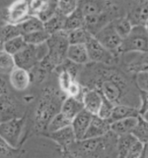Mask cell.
I'll use <instances>...</instances> for the list:
<instances>
[{
	"instance_id": "cell-1",
	"label": "cell",
	"mask_w": 148,
	"mask_h": 158,
	"mask_svg": "<svg viewBox=\"0 0 148 158\" xmlns=\"http://www.w3.org/2000/svg\"><path fill=\"white\" fill-rule=\"evenodd\" d=\"M113 132L95 139L75 140L66 148L75 158H106L114 144L118 143V138Z\"/></svg>"
},
{
	"instance_id": "cell-2",
	"label": "cell",
	"mask_w": 148,
	"mask_h": 158,
	"mask_svg": "<svg viewBox=\"0 0 148 158\" xmlns=\"http://www.w3.org/2000/svg\"><path fill=\"white\" fill-rule=\"evenodd\" d=\"M64 99L56 89L47 88L43 90L35 112V124L38 130L47 129L49 121L60 112Z\"/></svg>"
},
{
	"instance_id": "cell-3",
	"label": "cell",
	"mask_w": 148,
	"mask_h": 158,
	"mask_svg": "<svg viewBox=\"0 0 148 158\" xmlns=\"http://www.w3.org/2000/svg\"><path fill=\"white\" fill-rule=\"evenodd\" d=\"M47 54L43 57L52 65L53 69H56L61 65L66 58L67 50L69 47L68 32L65 31H60L52 35L47 40Z\"/></svg>"
},
{
	"instance_id": "cell-4",
	"label": "cell",
	"mask_w": 148,
	"mask_h": 158,
	"mask_svg": "<svg viewBox=\"0 0 148 158\" xmlns=\"http://www.w3.org/2000/svg\"><path fill=\"white\" fill-rule=\"evenodd\" d=\"M47 43L41 45H32L28 44L23 50L15 54L14 61L16 67L31 71L41 60L47 54Z\"/></svg>"
},
{
	"instance_id": "cell-5",
	"label": "cell",
	"mask_w": 148,
	"mask_h": 158,
	"mask_svg": "<svg viewBox=\"0 0 148 158\" xmlns=\"http://www.w3.org/2000/svg\"><path fill=\"white\" fill-rule=\"evenodd\" d=\"M119 49L124 52H148V32L143 25L133 26Z\"/></svg>"
},
{
	"instance_id": "cell-6",
	"label": "cell",
	"mask_w": 148,
	"mask_h": 158,
	"mask_svg": "<svg viewBox=\"0 0 148 158\" xmlns=\"http://www.w3.org/2000/svg\"><path fill=\"white\" fill-rule=\"evenodd\" d=\"M30 16V0H16L6 8L3 19L7 24L19 25Z\"/></svg>"
},
{
	"instance_id": "cell-7",
	"label": "cell",
	"mask_w": 148,
	"mask_h": 158,
	"mask_svg": "<svg viewBox=\"0 0 148 158\" xmlns=\"http://www.w3.org/2000/svg\"><path fill=\"white\" fill-rule=\"evenodd\" d=\"M24 126V119L15 118L7 122L0 123V137L12 148H16L21 138Z\"/></svg>"
},
{
	"instance_id": "cell-8",
	"label": "cell",
	"mask_w": 148,
	"mask_h": 158,
	"mask_svg": "<svg viewBox=\"0 0 148 158\" xmlns=\"http://www.w3.org/2000/svg\"><path fill=\"white\" fill-rule=\"evenodd\" d=\"M120 79L116 75L110 76L108 79L101 83L100 92L102 95L113 102L114 105L120 104L119 101L123 97V92L124 86L120 85Z\"/></svg>"
},
{
	"instance_id": "cell-9",
	"label": "cell",
	"mask_w": 148,
	"mask_h": 158,
	"mask_svg": "<svg viewBox=\"0 0 148 158\" xmlns=\"http://www.w3.org/2000/svg\"><path fill=\"white\" fill-rule=\"evenodd\" d=\"M94 36L104 47L110 51L119 49L123 43V39L119 35L116 29H114L113 21L110 22L105 27H103Z\"/></svg>"
},
{
	"instance_id": "cell-10",
	"label": "cell",
	"mask_w": 148,
	"mask_h": 158,
	"mask_svg": "<svg viewBox=\"0 0 148 158\" xmlns=\"http://www.w3.org/2000/svg\"><path fill=\"white\" fill-rule=\"evenodd\" d=\"M86 48L88 51V55L90 61L103 63V64H110L113 61V56L110 50L104 47L97 39L92 35L89 40L86 42Z\"/></svg>"
},
{
	"instance_id": "cell-11",
	"label": "cell",
	"mask_w": 148,
	"mask_h": 158,
	"mask_svg": "<svg viewBox=\"0 0 148 158\" xmlns=\"http://www.w3.org/2000/svg\"><path fill=\"white\" fill-rule=\"evenodd\" d=\"M125 60L129 72L140 74L148 72V52H128Z\"/></svg>"
},
{
	"instance_id": "cell-12",
	"label": "cell",
	"mask_w": 148,
	"mask_h": 158,
	"mask_svg": "<svg viewBox=\"0 0 148 158\" xmlns=\"http://www.w3.org/2000/svg\"><path fill=\"white\" fill-rule=\"evenodd\" d=\"M110 132H111V122L109 120L100 118L98 115H93L84 139L100 138L106 135Z\"/></svg>"
},
{
	"instance_id": "cell-13",
	"label": "cell",
	"mask_w": 148,
	"mask_h": 158,
	"mask_svg": "<svg viewBox=\"0 0 148 158\" xmlns=\"http://www.w3.org/2000/svg\"><path fill=\"white\" fill-rule=\"evenodd\" d=\"M82 101L86 111L91 113L92 115H98L103 102V95L99 90L88 89L82 94Z\"/></svg>"
},
{
	"instance_id": "cell-14",
	"label": "cell",
	"mask_w": 148,
	"mask_h": 158,
	"mask_svg": "<svg viewBox=\"0 0 148 158\" xmlns=\"http://www.w3.org/2000/svg\"><path fill=\"white\" fill-rule=\"evenodd\" d=\"M133 26L143 25L148 19V1L147 0H133L132 7L128 18Z\"/></svg>"
},
{
	"instance_id": "cell-15",
	"label": "cell",
	"mask_w": 148,
	"mask_h": 158,
	"mask_svg": "<svg viewBox=\"0 0 148 158\" xmlns=\"http://www.w3.org/2000/svg\"><path fill=\"white\" fill-rule=\"evenodd\" d=\"M93 115L85 109L81 111L77 116H76L72 122H71V127L73 129V132L75 135L76 140L84 139V137L86 135L87 130L89 128V125L91 123Z\"/></svg>"
},
{
	"instance_id": "cell-16",
	"label": "cell",
	"mask_w": 148,
	"mask_h": 158,
	"mask_svg": "<svg viewBox=\"0 0 148 158\" xmlns=\"http://www.w3.org/2000/svg\"><path fill=\"white\" fill-rule=\"evenodd\" d=\"M9 81L11 85L13 86V89L19 91H23L27 89V88L31 84L32 79H31V74L29 71L25 69H22L19 67H16L12 73H11Z\"/></svg>"
},
{
	"instance_id": "cell-17",
	"label": "cell",
	"mask_w": 148,
	"mask_h": 158,
	"mask_svg": "<svg viewBox=\"0 0 148 158\" xmlns=\"http://www.w3.org/2000/svg\"><path fill=\"white\" fill-rule=\"evenodd\" d=\"M17 106L14 100L7 94L0 95V123L18 118Z\"/></svg>"
},
{
	"instance_id": "cell-18",
	"label": "cell",
	"mask_w": 148,
	"mask_h": 158,
	"mask_svg": "<svg viewBox=\"0 0 148 158\" xmlns=\"http://www.w3.org/2000/svg\"><path fill=\"white\" fill-rule=\"evenodd\" d=\"M84 110V104L81 98H76L72 96H67L63 100L60 112L63 113L65 116L71 121L78 115V114Z\"/></svg>"
},
{
	"instance_id": "cell-19",
	"label": "cell",
	"mask_w": 148,
	"mask_h": 158,
	"mask_svg": "<svg viewBox=\"0 0 148 158\" xmlns=\"http://www.w3.org/2000/svg\"><path fill=\"white\" fill-rule=\"evenodd\" d=\"M47 137L51 138L63 148H67L70 144H72L76 140L73 129L71 126L65 127L61 130L56 131V132L47 133Z\"/></svg>"
},
{
	"instance_id": "cell-20",
	"label": "cell",
	"mask_w": 148,
	"mask_h": 158,
	"mask_svg": "<svg viewBox=\"0 0 148 158\" xmlns=\"http://www.w3.org/2000/svg\"><path fill=\"white\" fill-rule=\"evenodd\" d=\"M66 58L69 61L78 65H84L90 61L85 44H70L67 50Z\"/></svg>"
},
{
	"instance_id": "cell-21",
	"label": "cell",
	"mask_w": 148,
	"mask_h": 158,
	"mask_svg": "<svg viewBox=\"0 0 148 158\" xmlns=\"http://www.w3.org/2000/svg\"><path fill=\"white\" fill-rule=\"evenodd\" d=\"M84 27H85V17L82 10L78 6L72 13L66 16L64 22L63 31L68 32L80 28H84Z\"/></svg>"
},
{
	"instance_id": "cell-22",
	"label": "cell",
	"mask_w": 148,
	"mask_h": 158,
	"mask_svg": "<svg viewBox=\"0 0 148 158\" xmlns=\"http://www.w3.org/2000/svg\"><path fill=\"white\" fill-rule=\"evenodd\" d=\"M107 0H82V2L78 4V6L86 16L98 15L105 12L107 9Z\"/></svg>"
},
{
	"instance_id": "cell-23",
	"label": "cell",
	"mask_w": 148,
	"mask_h": 158,
	"mask_svg": "<svg viewBox=\"0 0 148 158\" xmlns=\"http://www.w3.org/2000/svg\"><path fill=\"white\" fill-rule=\"evenodd\" d=\"M139 116V110L134 107H131L125 104H117L114 105L111 118L109 121L113 123L118 120L128 119V118H137Z\"/></svg>"
},
{
	"instance_id": "cell-24",
	"label": "cell",
	"mask_w": 148,
	"mask_h": 158,
	"mask_svg": "<svg viewBox=\"0 0 148 158\" xmlns=\"http://www.w3.org/2000/svg\"><path fill=\"white\" fill-rule=\"evenodd\" d=\"M136 123H137V118H128V119L118 120V121L111 123V131L114 135H117L118 137H120V135L127 134H131Z\"/></svg>"
},
{
	"instance_id": "cell-25",
	"label": "cell",
	"mask_w": 148,
	"mask_h": 158,
	"mask_svg": "<svg viewBox=\"0 0 148 158\" xmlns=\"http://www.w3.org/2000/svg\"><path fill=\"white\" fill-rule=\"evenodd\" d=\"M16 68L14 57L11 54L0 50V78L5 80L9 78L12 71Z\"/></svg>"
},
{
	"instance_id": "cell-26",
	"label": "cell",
	"mask_w": 148,
	"mask_h": 158,
	"mask_svg": "<svg viewBox=\"0 0 148 158\" xmlns=\"http://www.w3.org/2000/svg\"><path fill=\"white\" fill-rule=\"evenodd\" d=\"M66 16L61 14L57 10V12L56 15L52 17L49 20L43 23V29L47 32H48L49 35H53L56 32H58L60 31H63V27H64V22Z\"/></svg>"
},
{
	"instance_id": "cell-27",
	"label": "cell",
	"mask_w": 148,
	"mask_h": 158,
	"mask_svg": "<svg viewBox=\"0 0 148 158\" xmlns=\"http://www.w3.org/2000/svg\"><path fill=\"white\" fill-rule=\"evenodd\" d=\"M19 27L22 31V35L45 30L43 29V22L37 16H30L23 23L19 24Z\"/></svg>"
},
{
	"instance_id": "cell-28",
	"label": "cell",
	"mask_w": 148,
	"mask_h": 158,
	"mask_svg": "<svg viewBox=\"0 0 148 158\" xmlns=\"http://www.w3.org/2000/svg\"><path fill=\"white\" fill-rule=\"evenodd\" d=\"M27 45L28 44H27V42L25 41L24 36L19 35L17 37H14V39L5 42L3 44L2 50L11 54L12 56H14L15 54H17L21 50H23Z\"/></svg>"
},
{
	"instance_id": "cell-29",
	"label": "cell",
	"mask_w": 148,
	"mask_h": 158,
	"mask_svg": "<svg viewBox=\"0 0 148 158\" xmlns=\"http://www.w3.org/2000/svg\"><path fill=\"white\" fill-rule=\"evenodd\" d=\"M131 135H133L144 144L148 143V122L142 116L139 115L137 117V123L131 132Z\"/></svg>"
},
{
	"instance_id": "cell-30",
	"label": "cell",
	"mask_w": 148,
	"mask_h": 158,
	"mask_svg": "<svg viewBox=\"0 0 148 158\" xmlns=\"http://www.w3.org/2000/svg\"><path fill=\"white\" fill-rule=\"evenodd\" d=\"M71 122L72 121H71L70 119H68L63 113L59 112L51 120V121H49L47 127V133L56 132V131H59L65 127L71 126Z\"/></svg>"
},
{
	"instance_id": "cell-31",
	"label": "cell",
	"mask_w": 148,
	"mask_h": 158,
	"mask_svg": "<svg viewBox=\"0 0 148 158\" xmlns=\"http://www.w3.org/2000/svg\"><path fill=\"white\" fill-rule=\"evenodd\" d=\"M92 35L85 28H80L77 30L68 31V41L69 44H86Z\"/></svg>"
},
{
	"instance_id": "cell-32",
	"label": "cell",
	"mask_w": 148,
	"mask_h": 158,
	"mask_svg": "<svg viewBox=\"0 0 148 158\" xmlns=\"http://www.w3.org/2000/svg\"><path fill=\"white\" fill-rule=\"evenodd\" d=\"M19 35H22V31L19 25L7 24L3 26L2 28H0V41H1L2 45L6 41L14 39V37H17Z\"/></svg>"
},
{
	"instance_id": "cell-33",
	"label": "cell",
	"mask_w": 148,
	"mask_h": 158,
	"mask_svg": "<svg viewBox=\"0 0 148 158\" xmlns=\"http://www.w3.org/2000/svg\"><path fill=\"white\" fill-rule=\"evenodd\" d=\"M136 139H137L131 134H127V135H120V137H118L117 150L119 152V155L124 156L127 154V152L131 148V145L135 143Z\"/></svg>"
},
{
	"instance_id": "cell-34",
	"label": "cell",
	"mask_w": 148,
	"mask_h": 158,
	"mask_svg": "<svg viewBox=\"0 0 148 158\" xmlns=\"http://www.w3.org/2000/svg\"><path fill=\"white\" fill-rule=\"evenodd\" d=\"M24 40L27 42V44H32V45H41L46 43L47 40L49 39L51 35L47 32L45 30L31 32L28 35H24Z\"/></svg>"
},
{
	"instance_id": "cell-35",
	"label": "cell",
	"mask_w": 148,
	"mask_h": 158,
	"mask_svg": "<svg viewBox=\"0 0 148 158\" xmlns=\"http://www.w3.org/2000/svg\"><path fill=\"white\" fill-rule=\"evenodd\" d=\"M113 24L114 29H116L119 35L124 40L129 34L131 30L133 28V25L131 24V22L128 18H119L113 21Z\"/></svg>"
},
{
	"instance_id": "cell-36",
	"label": "cell",
	"mask_w": 148,
	"mask_h": 158,
	"mask_svg": "<svg viewBox=\"0 0 148 158\" xmlns=\"http://www.w3.org/2000/svg\"><path fill=\"white\" fill-rule=\"evenodd\" d=\"M78 0H58L57 10L60 13L67 16L78 7Z\"/></svg>"
},
{
	"instance_id": "cell-37",
	"label": "cell",
	"mask_w": 148,
	"mask_h": 158,
	"mask_svg": "<svg viewBox=\"0 0 148 158\" xmlns=\"http://www.w3.org/2000/svg\"><path fill=\"white\" fill-rule=\"evenodd\" d=\"M73 78L72 76H71L66 70L61 68V71L59 72V75H58V84H59V88L61 89L64 94H66L70 85L72 84L73 81Z\"/></svg>"
},
{
	"instance_id": "cell-38",
	"label": "cell",
	"mask_w": 148,
	"mask_h": 158,
	"mask_svg": "<svg viewBox=\"0 0 148 158\" xmlns=\"http://www.w3.org/2000/svg\"><path fill=\"white\" fill-rule=\"evenodd\" d=\"M114 107V104L113 102H111L110 100H108L107 98L103 96V102L100 110H99L98 116L102 118V119H106V120H110L113 112V109Z\"/></svg>"
},
{
	"instance_id": "cell-39",
	"label": "cell",
	"mask_w": 148,
	"mask_h": 158,
	"mask_svg": "<svg viewBox=\"0 0 148 158\" xmlns=\"http://www.w3.org/2000/svg\"><path fill=\"white\" fill-rule=\"evenodd\" d=\"M144 148H145V144L143 143H141L140 140L136 139L135 143L131 145V148L128 149L127 154H125L123 157H125V158H138L142 154V152H143Z\"/></svg>"
},
{
	"instance_id": "cell-40",
	"label": "cell",
	"mask_w": 148,
	"mask_h": 158,
	"mask_svg": "<svg viewBox=\"0 0 148 158\" xmlns=\"http://www.w3.org/2000/svg\"><path fill=\"white\" fill-rule=\"evenodd\" d=\"M49 0H30L31 16H38L45 9Z\"/></svg>"
},
{
	"instance_id": "cell-41",
	"label": "cell",
	"mask_w": 148,
	"mask_h": 158,
	"mask_svg": "<svg viewBox=\"0 0 148 158\" xmlns=\"http://www.w3.org/2000/svg\"><path fill=\"white\" fill-rule=\"evenodd\" d=\"M82 88L79 83H77L75 80L72 81V84L70 85L69 89L66 92V94L68 96H72V97H76V98H81L82 99Z\"/></svg>"
},
{
	"instance_id": "cell-42",
	"label": "cell",
	"mask_w": 148,
	"mask_h": 158,
	"mask_svg": "<svg viewBox=\"0 0 148 158\" xmlns=\"http://www.w3.org/2000/svg\"><path fill=\"white\" fill-rule=\"evenodd\" d=\"M13 149L1 137H0V158H8L13 154Z\"/></svg>"
},
{
	"instance_id": "cell-43",
	"label": "cell",
	"mask_w": 148,
	"mask_h": 158,
	"mask_svg": "<svg viewBox=\"0 0 148 158\" xmlns=\"http://www.w3.org/2000/svg\"><path fill=\"white\" fill-rule=\"evenodd\" d=\"M140 99H141V106L138 110H139V115L141 116L148 111V91L141 90Z\"/></svg>"
},
{
	"instance_id": "cell-44",
	"label": "cell",
	"mask_w": 148,
	"mask_h": 158,
	"mask_svg": "<svg viewBox=\"0 0 148 158\" xmlns=\"http://www.w3.org/2000/svg\"><path fill=\"white\" fill-rule=\"evenodd\" d=\"M137 84L141 90L148 91V72L140 73L137 77Z\"/></svg>"
},
{
	"instance_id": "cell-45",
	"label": "cell",
	"mask_w": 148,
	"mask_h": 158,
	"mask_svg": "<svg viewBox=\"0 0 148 158\" xmlns=\"http://www.w3.org/2000/svg\"><path fill=\"white\" fill-rule=\"evenodd\" d=\"M7 94H8V88H7L6 81L0 78V95Z\"/></svg>"
},
{
	"instance_id": "cell-46",
	"label": "cell",
	"mask_w": 148,
	"mask_h": 158,
	"mask_svg": "<svg viewBox=\"0 0 148 158\" xmlns=\"http://www.w3.org/2000/svg\"><path fill=\"white\" fill-rule=\"evenodd\" d=\"M144 152H145V157H146V158H148V143H146V144H145Z\"/></svg>"
},
{
	"instance_id": "cell-47",
	"label": "cell",
	"mask_w": 148,
	"mask_h": 158,
	"mask_svg": "<svg viewBox=\"0 0 148 158\" xmlns=\"http://www.w3.org/2000/svg\"><path fill=\"white\" fill-rule=\"evenodd\" d=\"M141 116L143 117V118H144V119L146 120V121L148 122V111H147V112H145V113L143 114V115H141Z\"/></svg>"
},
{
	"instance_id": "cell-48",
	"label": "cell",
	"mask_w": 148,
	"mask_h": 158,
	"mask_svg": "<svg viewBox=\"0 0 148 158\" xmlns=\"http://www.w3.org/2000/svg\"><path fill=\"white\" fill-rule=\"evenodd\" d=\"M144 27H145V29H146V31H147V32H148V19H147V21L145 22Z\"/></svg>"
},
{
	"instance_id": "cell-49",
	"label": "cell",
	"mask_w": 148,
	"mask_h": 158,
	"mask_svg": "<svg viewBox=\"0 0 148 158\" xmlns=\"http://www.w3.org/2000/svg\"><path fill=\"white\" fill-rule=\"evenodd\" d=\"M138 158H146V157H145V152H144V150H143V152H142V154H141Z\"/></svg>"
},
{
	"instance_id": "cell-50",
	"label": "cell",
	"mask_w": 148,
	"mask_h": 158,
	"mask_svg": "<svg viewBox=\"0 0 148 158\" xmlns=\"http://www.w3.org/2000/svg\"><path fill=\"white\" fill-rule=\"evenodd\" d=\"M2 47H3V45H2V43H1V41H0V49L2 50Z\"/></svg>"
},
{
	"instance_id": "cell-51",
	"label": "cell",
	"mask_w": 148,
	"mask_h": 158,
	"mask_svg": "<svg viewBox=\"0 0 148 158\" xmlns=\"http://www.w3.org/2000/svg\"><path fill=\"white\" fill-rule=\"evenodd\" d=\"M119 158H125V157H123V156H120V155H119Z\"/></svg>"
},
{
	"instance_id": "cell-52",
	"label": "cell",
	"mask_w": 148,
	"mask_h": 158,
	"mask_svg": "<svg viewBox=\"0 0 148 158\" xmlns=\"http://www.w3.org/2000/svg\"><path fill=\"white\" fill-rule=\"evenodd\" d=\"M64 158H68V157H64ZM71 158H75V157H74V156L72 155V157H71Z\"/></svg>"
},
{
	"instance_id": "cell-53",
	"label": "cell",
	"mask_w": 148,
	"mask_h": 158,
	"mask_svg": "<svg viewBox=\"0 0 148 158\" xmlns=\"http://www.w3.org/2000/svg\"><path fill=\"white\" fill-rule=\"evenodd\" d=\"M147 1H148V0H147Z\"/></svg>"
}]
</instances>
